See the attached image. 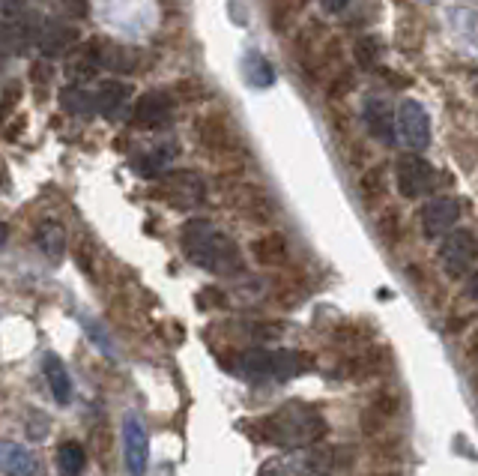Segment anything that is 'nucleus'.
<instances>
[{"instance_id": "3", "label": "nucleus", "mask_w": 478, "mask_h": 476, "mask_svg": "<svg viewBox=\"0 0 478 476\" xmlns=\"http://www.w3.org/2000/svg\"><path fill=\"white\" fill-rule=\"evenodd\" d=\"M308 366V360H302V353H290V351H242L233 353V362H228V369L233 375L246 378V380H284L299 375Z\"/></svg>"}, {"instance_id": "27", "label": "nucleus", "mask_w": 478, "mask_h": 476, "mask_svg": "<svg viewBox=\"0 0 478 476\" xmlns=\"http://www.w3.org/2000/svg\"><path fill=\"white\" fill-rule=\"evenodd\" d=\"M386 362H389V351L374 348L368 353H362V357H356L350 362V371H353V378H374L386 369Z\"/></svg>"}, {"instance_id": "33", "label": "nucleus", "mask_w": 478, "mask_h": 476, "mask_svg": "<svg viewBox=\"0 0 478 476\" xmlns=\"http://www.w3.org/2000/svg\"><path fill=\"white\" fill-rule=\"evenodd\" d=\"M473 288H470V294H473V300H478V273L473 276V282H470Z\"/></svg>"}, {"instance_id": "17", "label": "nucleus", "mask_w": 478, "mask_h": 476, "mask_svg": "<svg viewBox=\"0 0 478 476\" xmlns=\"http://www.w3.org/2000/svg\"><path fill=\"white\" fill-rule=\"evenodd\" d=\"M36 246L49 261H63V252H67V228L54 219H45L40 228H36Z\"/></svg>"}, {"instance_id": "11", "label": "nucleus", "mask_w": 478, "mask_h": 476, "mask_svg": "<svg viewBox=\"0 0 478 476\" xmlns=\"http://www.w3.org/2000/svg\"><path fill=\"white\" fill-rule=\"evenodd\" d=\"M93 58H96L99 69H111V72H135L138 69V54L126 45L117 42H105L99 40L96 45H90Z\"/></svg>"}, {"instance_id": "8", "label": "nucleus", "mask_w": 478, "mask_h": 476, "mask_svg": "<svg viewBox=\"0 0 478 476\" xmlns=\"http://www.w3.org/2000/svg\"><path fill=\"white\" fill-rule=\"evenodd\" d=\"M174 117V99L165 90H147L144 96L135 102V120L140 126H165Z\"/></svg>"}, {"instance_id": "18", "label": "nucleus", "mask_w": 478, "mask_h": 476, "mask_svg": "<svg viewBox=\"0 0 478 476\" xmlns=\"http://www.w3.org/2000/svg\"><path fill=\"white\" fill-rule=\"evenodd\" d=\"M174 156H176V147L174 144H158V147H153V151L140 153L135 162H132V168H135L138 177H147V180H153V177H162L165 174V168L174 162Z\"/></svg>"}, {"instance_id": "15", "label": "nucleus", "mask_w": 478, "mask_h": 476, "mask_svg": "<svg viewBox=\"0 0 478 476\" xmlns=\"http://www.w3.org/2000/svg\"><path fill=\"white\" fill-rule=\"evenodd\" d=\"M401 133L407 135V142L412 147H425L428 144V117H425V111H421L419 102H412V99H404L401 102Z\"/></svg>"}, {"instance_id": "34", "label": "nucleus", "mask_w": 478, "mask_h": 476, "mask_svg": "<svg viewBox=\"0 0 478 476\" xmlns=\"http://www.w3.org/2000/svg\"><path fill=\"white\" fill-rule=\"evenodd\" d=\"M374 476H401V471H380V473H374Z\"/></svg>"}, {"instance_id": "6", "label": "nucleus", "mask_w": 478, "mask_h": 476, "mask_svg": "<svg viewBox=\"0 0 478 476\" xmlns=\"http://www.w3.org/2000/svg\"><path fill=\"white\" fill-rule=\"evenodd\" d=\"M123 450L129 476H144L149 464V435L135 410L123 416Z\"/></svg>"}, {"instance_id": "7", "label": "nucleus", "mask_w": 478, "mask_h": 476, "mask_svg": "<svg viewBox=\"0 0 478 476\" xmlns=\"http://www.w3.org/2000/svg\"><path fill=\"white\" fill-rule=\"evenodd\" d=\"M434 186V168L416 153H404L398 159V189L404 198H419Z\"/></svg>"}, {"instance_id": "2", "label": "nucleus", "mask_w": 478, "mask_h": 476, "mask_svg": "<svg viewBox=\"0 0 478 476\" xmlns=\"http://www.w3.org/2000/svg\"><path fill=\"white\" fill-rule=\"evenodd\" d=\"M323 419L314 407H305L293 401V405L281 407L264 423V437L278 446H305L323 435Z\"/></svg>"}, {"instance_id": "28", "label": "nucleus", "mask_w": 478, "mask_h": 476, "mask_svg": "<svg viewBox=\"0 0 478 476\" xmlns=\"http://www.w3.org/2000/svg\"><path fill=\"white\" fill-rule=\"evenodd\" d=\"M368 407L389 423V419H395L401 414V393H398V389H392V387H383L380 393L371 398Z\"/></svg>"}, {"instance_id": "24", "label": "nucleus", "mask_w": 478, "mask_h": 476, "mask_svg": "<svg viewBox=\"0 0 478 476\" xmlns=\"http://www.w3.org/2000/svg\"><path fill=\"white\" fill-rule=\"evenodd\" d=\"M353 58L359 63V69H377L383 58V40L380 36H359L353 45Z\"/></svg>"}, {"instance_id": "30", "label": "nucleus", "mask_w": 478, "mask_h": 476, "mask_svg": "<svg viewBox=\"0 0 478 476\" xmlns=\"http://www.w3.org/2000/svg\"><path fill=\"white\" fill-rule=\"evenodd\" d=\"M353 87H356V76L350 69H341L329 84V99H344L347 93H353Z\"/></svg>"}, {"instance_id": "14", "label": "nucleus", "mask_w": 478, "mask_h": 476, "mask_svg": "<svg viewBox=\"0 0 478 476\" xmlns=\"http://www.w3.org/2000/svg\"><path fill=\"white\" fill-rule=\"evenodd\" d=\"M365 126L368 133L383 144H395V126H392V111L386 99H368L365 102Z\"/></svg>"}, {"instance_id": "4", "label": "nucleus", "mask_w": 478, "mask_h": 476, "mask_svg": "<svg viewBox=\"0 0 478 476\" xmlns=\"http://www.w3.org/2000/svg\"><path fill=\"white\" fill-rule=\"evenodd\" d=\"M439 267H443V273L448 279H464L470 270L475 267L478 261V240L473 231L466 228H457V231H448V237L443 240V246H439Z\"/></svg>"}, {"instance_id": "9", "label": "nucleus", "mask_w": 478, "mask_h": 476, "mask_svg": "<svg viewBox=\"0 0 478 476\" xmlns=\"http://www.w3.org/2000/svg\"><path fill=\"white\" fill-rule=\"evenodd\" d=\"M75 40H78V33H75V27H69L67 22H58V18H45L36 27V45L42 49V54H49V58H58V54H67Z\"/></svg>"}, {"instance_id": "19", "label": "nucleus", "mask_w": 478, "mask_h": 476, "mask_svg": "<svg viewBox=\"0 0 478 476\" xmlns=\"http://www.w3.org/2000/svg\"><path fill=\"white\" fill-rule=\"evenodd\" d=\"M239 195V210H246L251 219L257 222H273L275 219V204L266 198V192L255 189V186H239L237 189Z\"/></svg>"}, {"instance_id": "32", "label": "nucleus", "mask_w": 478, "mask_h": 476, "mask_svg": "<svg viewBox=\"0 0 478 476\" xmlns=\"http://www.w3.org/2000/svg\"><path fill=\"white\" fill-rule=\"evenodd\" d=\"M6 237H9V231H6V225H4V222H0V249L6 246Z\"/></svg>"}, {"instance_id": "20", "label": "nucleus", "mask_w": 478, "mask_h": 476, "mask_svg": "<svg viewBox=\"0 0 478 476\" xmlns=\"http://www.w3.org/2000/svg\"><path fill=\"white\" fill-rule=\"evenodd\" d=\"M251 255H255L257 264L264 267H278L287 261V240L284 234H264L251 243Z\"/></svg>"}, {"instance_id": "1", "label": "nucleus", "mask_w": 478, "mask_h": 476, "mask_svg": "<svg viewBox=\"0 0 478 476\" xmlns=\"http://www.w3.org/2000/svg\"><path fill=\"white\" fill-rule=\"evenodd\" d=\"M183 252L201 270L212 276H237L242 273V252L233 237L224 234L206 219H189L183 225Z\"/></svg>"}, {"instance_id": "16", "label": "nucleus", "mask_w": 478, "mask_h": 476, "mask_svg": "<svg viewBox=\"0 0 478 476\" xmlns=\"http://www.w3.org/2000/svg\"><path fill=\"white\" fill-rule=\"evenodd\" d=\"M42 371H45V378H49V387H51L54 401L67 407L69 401H72V378H69L67 366H63V360L58 357V353H45Z\"/></svg>"}, {"instance_id": "26", "label": "nucleus", "mask_w": 478, "mask_h": 476, "mask_svg": "<svg viewBox=\"0 0 478 476\" xmlns=\"http://www.w3.org/2000/svg\"><path fill=\"white\" fill-rule=\"evenodd\" d=\"M60 102H63V108H67L69 114H75V117H90V114H96V102H93V93L84 90V87H78V84H75V87L63 90Z\"/></svg>"}, {"instance_id": "13", "label": "nucleus", "mask_w": 478, "mask_h": 476, "mask_svg": "<svg viewBox=\"0 0 478 476\" xmlns=\"http://www.w3.org/2000/svg\"><path fill=\"white\" fill-rule=\"evenodd\" d=\"M36 459L27 446L15 441H0V473L4 476H36Z\"/></svg>"}, {"instance_id": "10", "label": "nucleus", "mask_w": 478, "mask_h": 476, "mask_svg": "<svg viewBox=\"0 0 478 476\" xmlns=\"http://www.w3.org/2000/svg\"><path fill=\"white\" fill-rule=\"evenodd\" d=\"M129 84L126 81H117V78H108L102 81L96 93H93V102H96V114L108 117V120H120L126 111V102H129Z\"/></svg>"}, {"instance_id": "25", "label": "nucleus", "mask_w": 478, "mask_h": 476, "mask_svg": "<svg viewBox=\"0 0 478 476\" xmlns=\"http://www.w3.org/2000/svg\"><path fill=\"white\" fill-rule=\"evenodd\" d=\"M84 464H87V453H84V446L78 441L60 444V450H58V468H60L63 476H81Z\"/></svg>"}, {"instance_id": "21", "label": "nucleus", "mask_w": 478, "mask_h": 476, "mask_svg": "<svg viewBox=\"0 0 478 476\" xmlns=\"http://www.w3.org/2000/svg\"><path fill=\"white\" fill-rule=\"evenodd\" d=\"M386 183H389V177H386V165H383V162L365 168L362 177H359V198L365 204L380 201L383 195H386Z\"/></svg>"}, {"instance_id": "22", "label": "nucleus", "mask_w": 478, "mask_h": 476, "mask_svg": "<svg viewBox=\"0 0 478 476\" xmlns=\"http://www.w3.org/2000/svg\"><path fill=\"white\" fill-rule=\"evenodd\" d=\"M242 76H246L251 87H269L275 81L273 67H269V60L260 51H246V58H242Z\"/></svg>"}, {"instance_id": "5", "label": "nucleus", "mask_w": 478, "mask_h": 476, "mask_svg": "<svg viewBox=\"0 0 478 476\" xmlns=\"http://www.w3.org/2000/svg\"><path fill=\"white\" fill-rule=\"evenodd\" d=\"M158 198H165L176 210H194L206 198V183L194 171H171L158 180Z\"/></svg>"}, {"instance_id": "29", "label": "nucleus", "mask_w": 478, "mask_h": 476, "mask_svg": "<svg viewBox=\"0 0 478 476\" xmlns=\"http://www.w3.org/2000/svg\"><path fill=\"white\" fill-rule=\"evenodd\" d=\"M96 58H93V51L90 49H84L81 54H75V58L69 60V76L75 81H87L93 72H96Z\"/></svg>"}, {"instance_id": "23", "label": "nucleus", "mask_w": 478, "mask_h": 476, "mask_svg": "<svg viewBox=\"0 0 478 476\" xmlns=\"http://www.w3.org/2000/svg\"><path fill=\"white\" fill-rule=\"evenodd\" d=\"M377 237L386 243V246H398L401 240H404V219H401V213L395 207H386L377 216Z\"/></svg>"}, {"instance_id": "31", "label": "nucleus", "mask_w": 478, "mask_h": 476, "mask_svg": "<svg viewBox=\"0 0 478 476\" xmlns=\"http://www.w3.org/2000/svg\"><path fill=\"white\" fill-rule=\"evenodd\" d=\"M466 360L478 362V330H475V335L470 339V344H466Z\"/></svg>"}, {"instance_id": "12", "label": "nucleus", "mask_w": 478, "mask_h": 476, "mask_svg": "<svg viewBox=\"0 0 478 476\" xmlns=\"http://www.w3.org/2000/svg\"><path fill=\"white\" fill-rule=\"evenodd\" d=\"M455 222H457V201L452 198H434L421 210V228H425V234L430 240L439 237L443 231H452Z\"/></svg>"}]
</instances>
